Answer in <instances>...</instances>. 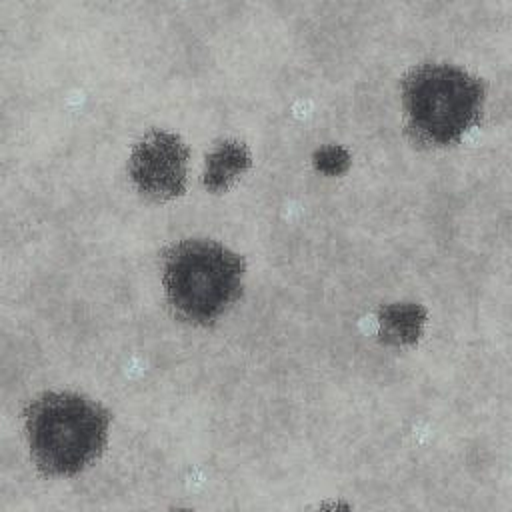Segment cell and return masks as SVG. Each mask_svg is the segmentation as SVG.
<instances>
[{
    "label": "cell",
    "instance_id": "cell-1",
    "mask_svg": "<svg viewBox=\"0 0 512 512\" xmlns=\"http://www.w3.org/2000/svg\"><path fill=\"white\" fill-rule=\"evenodd\" d=\"M24 418L30 454L44 476H74L106 448L110 414L86 396L46 392Z\"/></svg>",
    "mask_w": 512,
    "mask_h": 512
},
{
    "label": "cell",
    "instance_id": "cell-3",
    "mask_svg": "<svg viewBox=\"0 0 512 512\" xmlns=\"http://www.w3.org/2000/svg\"><path fill=\"white\" fill-rule=\"evenodd\" d=\"M244 260L212 240H184L164 254V288L178 318L208 326L242 292Z\"/></svg>",
    "mask_w": 512,
    "mask_h": 512
},
{
    "label": "cell",
    "instance_id": "cell-6",
    "mask_svg": "<svg viewBox=\"0 0 512 512\" xmlns=\"http://www.w3.org/2000/svg\"><path fill=\"white\" fill-rule=\"evenodd\" d=\"M316 166L326 174L342 172L348 166V154L342 148H322L316 154Z\"/></svg>",
    "mask_w": 512,
    "mask_h": 512
},
{
    "label": "cell",
    "instance_id": "cell-5",
    "mask_svg": "<svg viewBox=\"0 0 512 512\" xmlns=\"http://www.w3.org/2000/svg\"><path fill=\"white\" fill-rule=\"evenodd\" d=\"M250 164L248 152L238 142H224L208 156L206 168V188L212 192L224 190L238 174H242Z\"/></svg>",
    "mask_w": 512,
    "mask_h": 512
},
{
    "label": "cell",
    "instance_id": "cell-4",
    "mask_svg": "<svg viewBox=\"0 0 512 512\" xmlns=\"http://www.w3.org/2000/svg\"><path fill=\"white\" fill-rule=\"evenodd\" d=\"M188 150L178 136L150 132L130 156V176L142 194L170 200L186 188Z\"/></svg>",
    "mask_w": 512,
    "mask_h": 512
},
{
    "label": "cell",
    "instance_id": "cell-2",
    "mask_svg": "<svg viewBox=\"0 0 512 512\" xmlns=\"http://www.w3.org/2000/svg\"><path fill=\"white\" fill-rule=\"evenodd\" d=\"M484 84L448 64H424L402 80V108L410 136L428 148H446L480 120Z\"/></svg>",
    "mask_w": 512,
    "mask_h": 512
}]
</instances>
